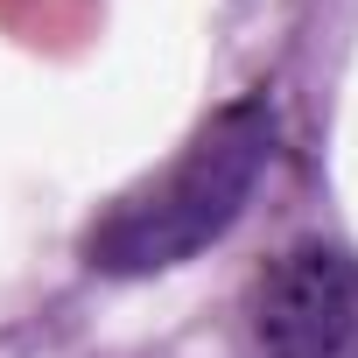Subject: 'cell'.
<instances>
[{"label": "cell", "mask_w": 358, "mask_h": 358, "mask_svg": "<svg viewBox=\"0 0 358 358\" xmlns=\"http://www.w3.org/2000/svg\"><path fill=\"white\" fill-rule=\"evenodd\" d=\"M274 141H281L274 106L260 92L232 99L155 183L120 197L85 232V260L99 274H162V267L197 260L204 246H218L246 218L260 176L274 169Z\"/></svg>", "instance_id": "1"}, {"label": "cell", "mask_w": 358, "mask_h": 358, "mask_svg": "<svg viewBox=\"0 0 358 358\" xmlns=\"http://www.w3.org/2000/svg\"><path fill=\"white\" fill-rule=\"evenodd\" d=\"M253 358H358V260L344 246H288L246 302Z\"/></svg>", "instance_id": "2"}]
</instances>
